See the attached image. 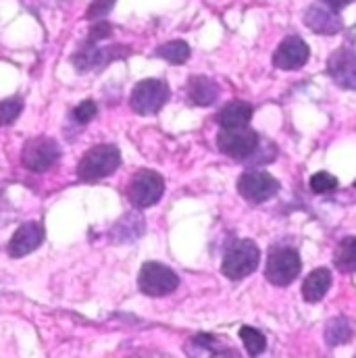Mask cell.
<instances>
[{"label": "cell", "mask_w": 356, "mask_h": 358, "mask_svg": "<svg viewBox=\"0 0 356 358\" xmlns=\"http://www.w3.org/2000/svg\"><path fill=\"white\" fill-rule=\"evenodd\" d=\"M163 192H165V179L150 169L138 171L127 185V198L136 208L155 206L163 198Z\"/></svg>", "instance_id": "5b68a950"}, {"label": "cell", "mask_w": 356, "mask_h": 358, "mask_svg": "<svg viewBox=\"0 0 356 358\" xmlns=\"http://www.w3.org/2000/svg\"><path fill=\"white\" fill-rule=\"evenodd\" d=\"M59 159H61V148L57 140L46 138V136L27 140L21 150V163L25 165V169L34 173H44L52 169L59 163Z\"/></svg>", "instance_id": "3957f363"}, {"label": "cell", "mask_w": 356, "mask_h": 358, "mask_svg": "<svg viewBox=\"0 0 356 358\" xmlns=\"http://www.w3.org/2000/svg\"><path fill=\"white\" fill-rule=\"evenodd\" d=\"M217 146L225 157L236 159V161H244L257 152L259 134L255 129H250L248 125L246 127H232V129L221 127V131L217 136Z\"/></svg>", "instance_id": "277c9868"}, {"label": "cell", "mask_w": 356, "mask_h": 358, "mask_svg": "<svg viewBox=\"0 0 356 358\" xmlns=\"http://www.w3.org/2000/svg\"><path fill=\"white\" fill-rule=\"evenodd\" d=\"M261 263V250L252 240H238L234 242L225 257H223V265H221V273L227 279L240 281L244 277H248L250 273H255Z\"/></svg>", "instance_id": "7a4b0ae2"}, {"label": "cell", "mask_w": 356, "mask_h": 358, "mask_svg": "<svg viewBox=\"0 0 356 358\" xmlns=\"http://www.w3.org/2000/svg\"><path fill=\"white\" fill-rule=\"evenodd\" d=\"M138 285L146 296L161 298L176 292L179 285L178 273L161 263H144L138 277Z\"/></svg>", "instance_id": "ba28073f"}, {"label": "cell", "mask_w": 356, "mask_h": 358, "mask_svg": "<svg viewBox=\"0 0 356 358\" xmlns=\"http://www.w3.org/2000/svg\"><path fill=\"white\" fill-rule=\"evenodd\" d=\"M338 187V179L327 171H319L311 178V189L315 194H329Z\"/></svg>", "instance_id": "7402d4cb"}, {"label": "cell", "mask_w": 356, "mask_h": 358, "mask_svg": "<svg viewBox=\"0 0 356 358\" xmlns=\"http://www.w3.org/2000/svg\"><path fill=\"white\" fill-rule=\"evenodd\" d=\"M238 192L252 204H263L279 192V181L267 171H246L238 181Z\"/></svg>", "instance_id": "9c48e42d"}, {"label": "cell", "mask_w": 356, "mask_h": 358, "mask_svg": "<svg viewBox=\"0 0 356 358\" xmlns=\"http://www.w3.org/2000/svg\"><path fill=\"white\" fill-rule=\"evenodd\" d=\"M355 329L350 325L348 319H332L325 327V340L329 346H340V344H346L350 338H353Z\"/></svg>", "instance_id": "ac0fdd59"}, {"label": "cell", "mask_w": 356, "mask_h": 358, "mask_svg": "<svg viewBox=\"0 0 356 358\" xmlns=\"http://www.w3.org/2000/svg\"><path fill=\"white\" fill-rule=\"evenodd\" d=\"M336 267L340 268L342 273H353L356 271V238H344L338 244L336 250Z\"/></svg>", "instance_id": "d6986e66"}, {"label": "cell", "mask_w": 356, "mask_h": 358, "mask_svg": "<svg viewBox=\"0 0 356 358\" xmlns=\"http://www.w3.org/2000/svg\"><path fill=\"white\" fill-rule=\"evenodd\" d=\"M187 98L196 106H211L219 98V86L204 76H196L187 82Z\"/></svg>", "instance_id": "2e32d148"}, {"label": "cell", "mask_w": 356, "mask_h": 358, "mask_svg": "<svg viewBox=\"0 0 356 358\" xmlns=\"http://www.w3.org/2000/svg\"><path fill=\"white\" fill-rule=\"evenodd\" d=\"M302 261L300 255L294 248H275L271 250L265 267V277L277 287H285L294 283L300 275Z\"/></svg>", "instance_id": "8992f818"}, {"label": "cell", "mask_w": 356, "mask_h": 358, "mask_svg": "<svg viewBox=\"0 0 356 358\" xmlns=\"http://www.w3.org/2000/svg\"><path fill=\"white\" fill-rule=\"evenodd\" d=\"M325 4H329V6H334V8H344V6H348L350 2H355V0H323Z\"/></svg>", "instance_id": "484cf974"}, {"label": "cell", "mask_w": 356, "mask_h": 358, "mask_svg": "<svg viewBox=\"0 0 356 358\" xmlns=\"http://www.w3.org/2000/svg\"><path fill=\"white\" fill-rule=\"evenodd\" d=\"M42 240H44V227L36 221H27L13 234L6 250L13 259H23L36 248H40Z\"/></svg>", "instance_id": "4fadbf2b"}, {"label": "cell", "mask_w": 356, "mask_h": 358, "mask_svg": "<svg viewBox=\"0 0 356 358\" xmlns=\"http://www.w3.org/2000/svg\"><path fill=\"white\" fill-rule=\"evenodd\" d=\"M96 113H98L96 102H94V100H84V102H80V104L76 106L73 117H76L80 123H88V121H92V119L96 117Z\"/></svg>", "instance_id": "cb8c5ba5"}, {"label": "cell", "mask_w": 356, "mask_h": 358, "mask_svg": "<svg viewBox=\"0 0 356 358\" xmlns=\"http://www.w3.org/2000/svg\"><path fill=\"white\" fill-rule=\"evenodd\" d=\"M304 23L311 31L323 34V36H334L342 31V17L338 15V8L321 2H315L308 6L304 15Z\"/></svg>", "instance_id": "7c38bea8"}, {"label": "cell", "mask_w": 356, "mask_h": 358, "mask_svg": "<svg viewBox=\"0 0 356 358\" xmlns=\"http://www.w3.org/2000/svg\"><path fill=\"white\" fill-rule=\"evenodd\" d=\"M252 104L244 100H232L217 113V123L225 129L232 127H246L252 119Z\"/></svg>", "instance_id": "5bb4252c"}, {"label": "cell", "mask_w": 356, "mask_h": 358, "mask_svg": "<svg viewBox=\"0 0 356 358\" xmlns=\"http://www.w3.org/2000/svg\"><path fill=\"white\" fill-rule=\"evenodd\" d=\"M157 57L171 65H183L190 59V46L183 40H171L157 48Z\"/></svg>", "instance_id": "e0dca14e"}, {"label": "cell", "mask_w": 356, "mask_h": 358, "mask_svg": "<svg viewBox=\"0 0 356 358\" xmlns=\"http://www.w3.org/2000/svg\"><path fill=\"white\" fill-rule=\"evenodd\" d=\"M115 2H117V0H94V2L90 4L88 10H86V19H88V21H94V19H100V17L108 15V13L113 10Z\"/></svg>", "instance_id": "603a6c76"}, {"label": "cell", "mask_w": 356, "mask_h": 358, "mask_svg": "<svg viewBox=\"0 0 356 358\" xmlns=\"http://www.w3.org/2000/svg\"><path fill=\"white\" fill-rule=\"evenodd\" d=\"M308 57H311L308 44L298 36H290L277 46L273 55V65L283 71H296L306 65Z\"/></svg>", "instance_id": "8fae6325"}, {"label": "cell", "mask_w": 356, "mask_h": 358, "mask_svg": "<svg viewBox=\"0 0 356 358\" xmlns=\"http://www.w3.org/2000/svg\"><path fill=\"white\" fill-rule=\"evenodd\" d=\"M169 86L161 80H142L129 96V106L138 115H157L169 100Z\"/></svg>", "instance_id": "52a82bcc"}, {"label": "cell", "mask_w": 356, "mask_h": 358, "mask_svg": "<svg viewBox=\"0 0 356 358\" xmlns=\"http://www.w3.org/2000/svg\"><path fill=\"white\" fill-rule=\"evenodd\" d=\"M355 187H356V181H355Z\"/></svg>", "instance_id": "4316f807"}, {"label": "cell", "mask_w": 356, "mask_h": 358, "mask_svg": "<svg viewBox=\"0 0 356 358\" xmlns=\"http://www.w3.org/2000/svg\"><path fill=\"white\" fill-rule=\"evenodd\" d=\"M240 340H242V344H244V348H246V352L250 357H259L267 348V338L255 327H242L240 329Z\"/></svg>", "instance_id": "ffe728a7"}, {"label": "cell", "mask_w": 356, "mask_h": 358, "mask_svg": "<svg viewBox=\"0 0 356 358\" xmlns=\"http://www.w3.org/2000/svg\"><path fill=\"white\" fill-rule=\"evenodd\" d=\"M121 165V152L113 144H98L90 148L78 163V176L84 181H98L115 173Z\"/></svg>", "instance_id": "6da1fadb"}, {"label": "cell", "mask_w": 356, "mask_h": 358, "mask_svg": "<svg viewBox=\"0 0 356 358\" xmlns=\"http://www.w3.org/2000/svg\"><path fill=\"white\" fill-rule=\"evenodd\" d=\"M23 110V100L17 98V96H10V98H4L0 102V115H2V125H10Z\"/></svg>", "instance_id": "44dd1931"}, {"label": "cell", "mask_w": 356, "mask_h": 358, "mask_svg": "<svg viewBox=\"0 0 356 358\" xmlns=\"http://www.w3.org/2000/svg\"><path fill=\"white\" fill-rule=\"evenodd\" d=\"M111 34H113V27H111L106 21H100V19H98V23H94V25H92V29H90L88 44L90 46H94L98 40L111 38Z\"/></svg>", "instance_id": "d4e9b609"}, {"label": "cell", "mask_w": 356, "mask_h": 358, "mask_svg": "<svg viewBox=\"0 0 356 358\" xmlns=\"http://www.w3.org/2000/svg\"><path fill=\"white\" fill-rule=\"evenodd\" d=\"M329 78L344 90H356V52L348 46H340L327 61Z\"/></svg>", "instance_id": "30bf717a"}, {"label": "cell", "mask_w": 356, "mask_h": 358, "mask_svg": "<svg viewBox=\"0 0 356 358\" xmlns=\"http://www.w3.org/2000/svg\"><path fill=\"white\" fill-rule=\"evenodd\" d=\"M329 287H332V271L325 267L315 268L308 273V277L302 283V298L311 304H317L325 298Z\"/></svg>", "instance_id": "9a60e30c"}]
</instances>
